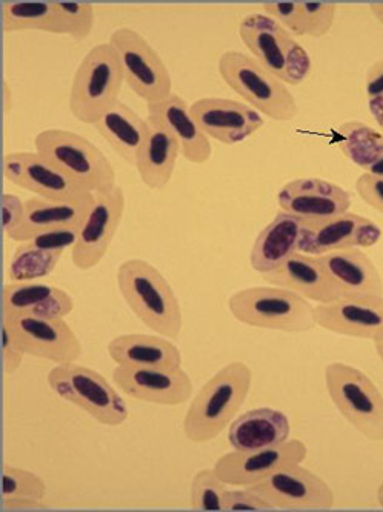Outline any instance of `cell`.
Returning a JSON list of instances; mask_svg holds the SVG:
<instances>
[{
	"label": "cell",
	"instance_id": "obj_18",
	"mask_svg": "<svg viewBox=\"0 0 383 512\" xmlns=\"http://www.w3.org/2000/svg\"><path fill=\"white\" fill-rule=\"evenodd\" d=\"M190 111L200 130L225 145L244 142L265 125L262 114L250 105L222 97H202Z\"/></svg>",
	"mask_w": 383,
	"mask_h": 512
},
{
	"label": "cell",
	"instance_id": "obj_30",
	"mask_svg": "<svg viewBox=\"0 0 383 512\" xmlns=\"http://www.w3.org/2000/svg\"><path fill=\"white\" fill-rule=\"evenodd\" d=\"M265 13L273 17L293 36L324 37L330 33L336 19L334 2H308V0H271L265 2Z\"/></svg>",
	"mask_w": 383,
	"mask_h": 512
},
{
	"label": "cell",
	"instance_id": "obj_2",
	"mask_svg": "<svg viewBox=\"0 0 383 512\" xmlns=\"http://www.w3.org/2000/svg\"><path fill=\"white\" fill-rule=\"evenodd\" d=\"M253 373L244 362L220 368L200 389L184 419V433L193 443L216 439L236 417L250 394Z\"/></svg>",
	"mask_w": 383,
	"mask_h": 512
},
{
	"label": "cell",
	"instance_id": "obj_4",
	"mask_svg": "<svg viewBox=\"0 0 383 512\" xmlns=\"http://www.w3.org/2000/svg\"><path fill=\"white\" fill-rule=\"evenodd\" d=\"M239 36L254 59L287 85L310 76L313 62L296 37L268 14L251 13L240 20Z\"/></svg>",
	"mask_w": 383,
	"mask_h": 512
},
{
	"label": "cell",
	"instance_id": "obj_13",
	"mask_svg": "<svg viewBox=\"0 0 383 512\" xmlns=\"http://www.w3.org/2000/svg\"><path fill=\"white\" fill-rule=\"evenodd\" d=\"M4 176L16 187L54 202H79L93 196L37 151L8 153L4 159Z\"/></svg>",
	"mask_w": 383,
	"mask_h": 512
},
{
	"label": "cell",
	"instance_id": "obj_37",
	"mask_svg": "<svg viewBox=\"0 0 383 512\" xmlns=\"http://www.w3.org/2000/svg\"><path fill=\"white\" fill-rule=\"evenodd\" d=\"M60 7L64 10L71 39H87L94 27L93 4L90 2H60Z\"/></svg>",
	"mask_w": 383,
	"mask_h": 512
},
{
	"label": "cell",
	"instance_id": "obj_48",
	"mask_svg": "<svg viewBox=\"0 0 383 512\" xmlns=\"http://www.w3.org/2000/svg\"><path fill=\"white\" fill-rule=\"evenodd\" d=\"M376 351L377 356H379V359L383 362V342H377L376 343Z\"/></svg>",
	"mask_w": 383,
	"mask_h": 512
},
{
	"label": "cell",
	"instance_id": "obj_9",
	"mask_svg": "<svg viewBox=\"0 0 383 512\" xmlns=\"http://www.w3.org/2000/svg\"><path fill=\"white\" fill-rule=\"evenodd\" d=\"M48 385L60 399L84 409L96 422L120 426L130 417L127 403L107 379L79 363H62L48 373Z\"/></svg>",
	"mask_w": 383,
	"mask_h": 512
},
{
	"label": "cell",
	"instance_id": "obj_25",
	"mask_svg": "<svg viewBox=\"0 0 383 512\" xmlns=\"http://www.w3.org/2000/svg\"><path fill=\"white\" fill-rule=\"evenodd\" d=\"M302 225L304 220L280 211L257 236L250 254L251 268L264 276L299 253Z\"/></svg>",
	"mask_w": 383,
	"mask_h": 512
},
{
	"label": "cell",
	"instance_id": "obj_42",
	"mask_svg": "<svg viewBox=\"0 0 383 512\" xmlns=\"http://www.w3.org/2000/svg\"><path fill=\"white\" fill-rule=\"evenodd\" d=\"M356 191L367 205L383 214V177L362 174L356 180Z\"/></svg>",
	"mask_w": 383,
	"mask_h": 512
},
{
	"label": "cell",
	"instance_id": "obj_17",
	"mask_svg": "<svg viewBox=\"0 0 383 512\" xmlns=\"http://www.w3.org/2000/svg\"><path fill=\"white\" fill-rule=\"evenodd\" d=\"M113 380L122 393L154 405H182L193 394V382L182 370V366L147 368L117 365L113 371Z\"/></svg>",
	"mask_w": 383,
	"mask_h": 512
},
{
	"label": "cell",
	"instance_id": "obj_5",
	"mask_svg": "<svg viewBox=\"0 0 383 512\" xmlns=\"http://www.w3.org/2000/svg\"><path fill=\"white\" fill-rule=\"evenodd\" d=\"M124 82V67L116 48L110 42L91 48L74 73L71 114L82 124L96 125L119 100Z\"/></svg>",
	"mask_w": 383,
	"mask_h": 512
},
{
	"label": "cell",
	"instance_id": "obj_44",
	"mask_svg": "<svg viewBox=\"0 0 383 512\" xmlns=\"http://www.w3.org/2000/svg\"><path fill=\"white\" fill-rule=\"evenodd\" d=\"M368 110H370V114L376 120L380 130L383 131V97L368 100Z\"/></svg>",
	"mask_w": 383,
	"mask_h": 512
},
{
	"label": "cell",
	"instance_id": "obj_43",
	"mask_svg": "<svg viewBox=\"0 0 383 512\" xmlns=\"http://www.w3.org/2000/svg\"><path fill=\"white\" fill-rule=\"evenodd\" d=\"M365 94L368 100L383 97V59L376 60L368 68L365 76Z\"/></svg>",
	"mask_w": 383,
	"mask_h": 512
},
{
	"label": "cell",
	"instance_id": "obj_22",
	"mask_svg": "<svg viewBox=\"0 0 383 512\" xmlns=\"http://www.w3.org/2000/svg\"><path fill=\"white\" fill-rule=\"evenodd\" d=\"M148 124L165 128L173 134L180 147V154L188 162L202 165L213 154L210 137L200 130L190 107L179 94H170L167 99L148 104Z\"/></svg>",
	"mask_w": 383,
	"mask_h": 512
},
{
	"label": "cell",
	"instance_id": "obj_33",
	"mask_svg": "<svg viewBox=\"0 0 383 512\" xmlns=\"http://www.w3.org/2000/svg\"><path fill=\"white\" fill-rule=\"evenodd\" d=\"M337 136L347 159L365 173L383 177V133L362 122H347L337 128Z\"/></svg>",
	"mask_w": 383,
	"mask_h": 512
},
{
	"label": "cell",
	"instance_id": "obj_40",
	"mask_svg": "<svg viewBox=\"0 0 383 512\" xmlns=\"http://www.w3.org/2000/svg\"><path fill=\"white\" fill-rule=\"evenodd\" d=\"M24 217L25 202H22L16 194L5 193L2 197V222H4V233L8 239H11L19 230Z\"/></svg>",
	"mask_w": 383,
	"mask_h": 512
},
{
	"label": "cell",
	"instance_id": "obj_6",
	"mask_svg": "<svg viewBox=\"0 0 383 512\" xmlns=\"http://www.w3.org/2000/svg\"><path fill=\"white\" fill-rule=\"evenodd\" d=\"M34 148L90 193H102L116 187L113 163L87 137L51 128L36 134Z\"/></svg>",
	"mask_w": 383,
	"mask_h": 512
},
{
	"label": "cell",
	"instance_id": "obj_24",
	"mask_svg": "<svg viewBox=\"0 0 383 512\" xmlns=\"http://www.w3.org/2000/svg\"><path fill=\"white\" fill-rule=\"evenodd\" d=\"M319 257L345 297L383 296V280L373 260L360 248Z\"/></svg>",
	"mask_w": 383,
	"mask_h": 512
},
{
	"label": "cell",
	"instance_id": "obj_11",
	"mask_svg": "<svg viewBox=\"0 0 383 512\" xmlns=\"http://www.w3.org/2000/svg\"><path fill=\"white\" fill-rule=\"evenodd\" d=\"M2 320L10 325L20 348L27 356L57 365L77 362L82 356L79 337L62 317L4 313Z\"/></svg>",
	"mask_w": 383,
	"mask_h": 512
},
{
	"label": "cell",
	"instance_id": "obj_46",
	"mask_svg": "<svg viewBox=\"0 0 383 512\" xmlns=\"http://www.w3.org/2000/svg\"><path fill=\"white\" fill-rule=\"evenodd\" d=\"M10 100H11L10 85H8L7 80H4V108H5V114H8V111H10Z\"/></svg>",
	"mask_w": 383,
	"mask_h": 512
},
{
	"label": "cell",
	"instance_id": "obj_21",
	"mask_svg": "<svg viewBox=\"0 0 383 512\" xmlns=\"http://www.w3.org/2000/svg\"><path fill=\"white\" fill-rule=\"evenodd\" d=\"M264 279L273 286L293 291L320 305L345 299L344 293L325 270L319 257L304 253H294L276 270L264 274Z\"/></svg>",
	"mask_w": 383,
	"mask_h": 512
},
{
	"label": "cell",
	"instance_id": "obj_15",
	"mask_svg": "<svg viewBox=\"0 0 383 512\" xmlns=\"http://www.w3.org/2000/svg\"><path fill=\"white\" fill-rule=\"evenodd\" d=\"M308 448L302 440H287L280 445L256 451H231L214 465L217 476L227 485L254 486L280 469L300 465L307 459Z\"/></svg>",
	"mask_w": 383,
	"mask_h": 512
},
{
	"label": "cell",
	"instance_id": "obj_7",
	"mask_svg": "<svg viewBox=\"0 0 383 512\" xmlns=\"http://www.w3.org/2000/svg\"><path fill=\"white\" fill-rule=\"evenodd\" d=\"M219 74L225 84L260 114L291 122L299 114L296 99L287 84L268 73L253 57L227 51L219 59Z\"/></svg>",
	"mask_w": 383,
	"mask_h": 512
},
{
	"label": "cell",
	"instance_id": "obj_16",
	"mask_svg": "<svg viewBox=\"0 0 383 512\" xmlns=\"http://www.w3.org/2000/svg\"><path fill=\"white\" fill-rule=\"evenodd\" d=\"M248 488L264 497L276 509L320 511L334 506V493L330 485L313 471L300 465L280 469L264 482Z\"/></svg>",
	"mask_w": 383,
	"mask_h": 512
},
{
	"label": "cell",
	"instance_id": "obj_14",
	"mask_svg": "<svg viewBox=\"0 0 383 512\" xmlns=\"http://www.w3.org/2000/svg\"><path fill=\"white\" fill-rule=\"evenodd\" d=\"M382 230L368 217L344 213L322 220H304L299 253L324 256L351 248H371L379 242Z\"/></svg>",
	"mask_w": 383,
	"mask_h": 512
},
{
	"label": "cell",
	"instance_id": "obj_45",
	"mask_svg": "<svg viewBox=\"0 0 383 512\" xmlns=\"http://www.w3.org/2000/svg\"><path fill=\"white\" fill-rule=\"evenodd\" d=\"M371 13L376 17L377 22L383 27V0H377V2H371L370 4Z\"/></svg>",
	"mask_w": 383,
	"mask_h": 512
},
{
	"label": "cell",
	"instance_id": "obj_10",
	"mask_svg": "<svg viewBox=\"0 0 383 512\" xmlns=\"http://www.w3.org/2000/svg\"><path fill=\"white\" fill-rule=\"evenodd\" d=\"M124 67L125 82L147 104L173 94V79L164 59L153 45L133 28H117L110 36Z\"/></svg>",
	"mask_w": 383,
	"mask_h": 512
},
{
	"label": "cell",
	"instance_id": "obj_29",
	"mask_svg": "<svg viewBox=\"0 0 383 512\" xmlns=\"http://www.w3.org/2000/svg\"><path fill=\"white\" fill-rule=\"evenodd\" d=\"M94 127L110 143V147L131 165H136L151 130L148 120L120 100L105 111Z\"/></svg>",
	"mask_w": 383,
	"mask_h": 512
},
{
	"label": "cell",
	"instance_id": "obj_8",
	"mask_svg": "<svg viewBox=\"0 0 383 512\" xmlns=\"http://www.w3.org/2000/svg\"><path fill=\"white\" fill-rule=\"evenodd\" d=\"M328 394L340 414L371 442H383V394L359 368L334 362L325 368Z\"/></svg>",
	"mask_w": 383,
	"mask_h": 512
},
{
	"label": "cell",
	"instance_id": "obj_38",
	"mask_svg": "<svg viewBox=\"0 0 383 512\" xmlns=\"http://www.w3.org/2000/svg\"><path fill=\"white\" fill-rule=\"evenodd\" d=\"M79 233L80 228H54V230L42 231V233L36 234L28 242L39 250L64 254L65 250L76 245Z\"/></svg>",
	"mask_w": 383,
	"mask_h": 512
},
{
	"label": "cell",
	"instance_id": "obj_41",
	"mask_svg": "<svg viewBox=\"0 0 383 512\" xmlns=\"http://www.w3.org/2000/svg\"><path fill=\"white\" fill-rule=\"evenodd\" d=\"M2 354H4L5 374H13L19 370L27 354L20 348L10 325L2 320Z\"/></svg>",
	"mask_w": 383,
	"mask_h": 512
},
{
	"label": "cell",
	"instance_id": "obj_19",
	"mask_svg": "<svg viewBox=\"0 0 383 512\" xmlns=\"http://www.w3.org/2000/svg\"><path fill=\"white\" fill-rule=\"evenodd\" d=\"M320 328L340 336L383 342V296L345 297L314 306Z\"/></svg>",
	"mask_w": 383,
	"mask_h": 512
},
{
	"label": "cell",
	"instance_id": "obj_3",
	"mask_svg": "<svg viewBox=\"0 0 383 512\" xmlns=\"http://www.w3.org/2000/svg\"><path fill=\"white\" fill-rule=\"evenodd\" d=\"M237 322L282 333H308L316 328L310 300L280 286H253L237 291L228 300Z\"/></svg>",
	"mask_w": 383,
	"mask_h": 512
},
{
	"label": "cell",
	"instance_id": "obj_27",
	"mask_svg": "<svg viewBox=\"0 0 383 512\" xmlns=\"http://www.w3.org/2000/svg\"><path fill=\"white\" fill-rule=\"evenodd\" d=\"M74 310L67 291L36 282L7 283L4 286V313L36 317H65Z\"/></svg>",
	"mask_w": 383,
	"mask_h": 512
},
{
	"label": "cell",
	"instance_id": "obj_20",
	"mask_svg": "<svg viewBox=\"0 0 383 512\" xmlns=\"http://www.w3.org/2000/svg\"><path fill=\"white\" fill-rule=\"evenodd\" d=\"M279 207L302 220H322L348 213L351 194L330 180L296 179L285 183L277 194Z\"/></svg>",
	"mask_w": 383,
	"mask_h": 512
},
{
	"label": "cell",
	"instance_id": "obj_35",
	"mask_svg": "<svg viewBox=\"0 0 383 512\" xmlns=\"http://www.w3.org/2000/svg\"><path fill=\"white\" fill-rule=\"evenodd\" d=\"M47 496V483L42 477L19 466L5 465L2 479L4 500H37L44 502Z\"/></svg>",
	"mask_w": 383,
	"mask_h": 512
},
{
	"label": "cell",
	"instance_id": "obj_34",
	"mask_svg": "<svg viewBox=\"0 0 383 512\" xmlns=\"http://www.w3.org/2000/svg\"><path fill=\"white\" fill-rule=\"evenodd\" d=\"M62 254L39 250L30 242L20 243L8 266V279L13 283L33 282L50 276Z\"/></svg>",
	"mask_w": 383,
	"mask_h": 512
},
{
	"label": "cell",
	"instance_id": "obj_36",
	"mask_svg": "<svg viewBox=\"0 0 383 512\" xmlns=\"http://www.w3.org/2000/svg\"><path fill=\"white\" fill-rule=\"evenodd\" d=\"M227 483L213 469H202L191 482V508L197 512L222 511Z\"/></svg>",
	"mask_w": 383,
	"mask_h": 512
},
{
	"label": "cell",
	"instance_id": "obj_12",
	"mask_svg": "<svg viewBox=\"0 0 383 512\" xmlns=\"http://www.w3.org/2000/svg\"><path fill=\"white\" fill-rule=\"evenodd\" d=\"M125 214V194L120 187L94 194L87 220L80 228L79 239L71 248V260L77 270L90 271L107 254Z\"/></svg>",
	"mask_w": 383,
	"mask_h": 512
},
{
	"label": "cell",
	"instance_id": "obj_39",
	"mask_svg": "<svg viewBox=\"0 0 383 512\" xmlns=\"http://www.w3.org/2000/svg\"><path fill=\"white\" fill-rule=\"evenodd\" d=\"M274 506L268 500L259 494L254 493L253 489L247 488L244 491H227L224 497L225 512H267L274 511Z\"/></svg>",
	"mask_w": 383,
	"mask_h": 512
},
{
	"label": "cell",
	"instance_id": "obj_1",
	"mask_svg": "<svg viewBox=\"0 0 383 512\" xmlns=\"http://www.w3.org/2000/svg\"><path fill=\"white\" fill-rule=\"evenodd\" d=\"M117 285L140 322L159 336L179 339L184 323L179 299L156 266L144 259L125 260L117 270Z\"/></svg>",
	"mask_w": 383,
	"mask_h": 512
},
{
	"label": "cell",
	"instance_id": "obj_31",
	"mask_svg": "<svg viewBox=\"0 0 383 512\" xmlns=\"http://www.w3.org/2000/svg\"><path fill=\"white\" fill-rule=\"evenodd\" d=\"M2 22L5 33L44 31L70 36L64 10L56 0H5Z\"/></svg>",
	"mask_w": 383,
	"mask_h": 512
},
{
	"label": "cell",
	"instance_id": "obj_26",
	"mask_svg": "<svg viewBox=\"0 0 383 512\" xmlns=\"http://www.w3.org/2000/svg\"><path fill=\"white\" fill-rule=\"evenodd\" d=\"M290 434L287 414L277 409L257 408L231 423L228 442L236 451H256L287 442Z\"/></svg>",
	"mask_w": 383,
	"mask_h": 512
},
{
	"label": "cell",
	"instance_id": "obj_32",
	"mask_svg": "<svg viewBox=\"0 0 383 512\" xmlns=\"http://www.w3.org/2000/svg\"><path fill=\"white\" fill-rule=\"evenodd\" d=\"M147 142L136 160L137 173L150 190H164L173 177L180 147L170 131L150 125Z\"/></svg>",
	"mask_w": 383,
	"mask_h": 512
},
{
	"label": "cell",
	"instance_id": "obj_47",
	"mask_svg": "<svg viewBox=\"0 0 383 512\" xmlns=\"http://www.w3.org/2000/svg\"><path fill=\"white\" fill-rule=\"evenodd\" d=\"M377 502H379L380 508L383 509V480L377 488Z\"/></svg>",
	"mask_w": 383,
	"mask_h": 512
},
{
	"label": "cell",
	"instance_id": "obj_23",
	"mask_svg": "<svg viewBox=\"0 0 383 512\" xmlns=\"http://www.w3.org/2000/svg\"><path fill=\"white\" fill-rule=\"evenodd\" d=\"M93 203L94 194L79 202H54L44 197H30L25 202L24 222L11 240L24 243L42 231L54 228H82Z\"/></svg>",
	"mask_w": 383,
	"mask_h": 512
},
{
	"label": "cell",
	"instance_id": "obj_28",
	"mask_svg": "<svg viewBox=\"0 0 383 512\" xmlns=\"http://www.w3.org/2000/svg\"><path fill=\"white\" fill-rule=\"evenodd\" d=\"M108 354L122 366L180 368L182 354L171 340L151 334H122L108 343Z\"/></svg>",
	"mask_w": 383,
	"mask_h": 512
}]
</instances>
